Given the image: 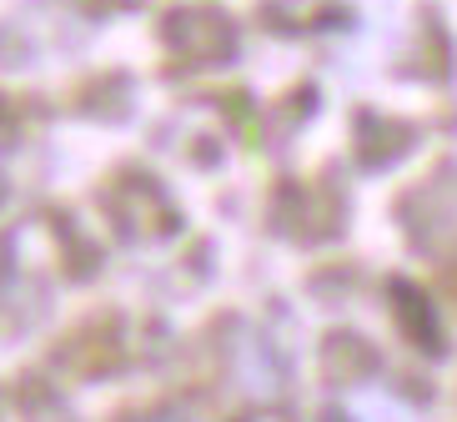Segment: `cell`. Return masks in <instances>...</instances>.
Masks as SVG:
<instances>
[{
	"instance_id": "3957f363",
	"label": "cell",
	"mask_w": 457,
	"mask_h": 422,
	"mask_svg": "<svg viewBox=\"0 0 457 422\" xmlns=\"http://www.w3.org/2000/svg\"><path fill=\"white\" fill-rule=\"evenodd\" d=\"M453 292H457V267H453Z\"/></svg>"
},
{
	"instance_id": "7a4b0ae2",
	"label": "cell",
	"mask_w": 457,
	"mask_h": 422,
	"mask_svg": "<svg viewBox=\"0 0 457 422\" xmlns=\"http://www.w3.org/2000/svg\"><path fill=\"white\" fill-rule=\"evenodd\" d=\"M66 347H76V368H71V372H106L111 362H116V332H111L106 322L81 327Z\"/></svg>"
},
{
	"instance_id": "6da1fadb",
	"label": "cell",
	"mask_w": 457,
	"mask_h": 422,
	"mask_svg": "<svg viewBox=\"0 0 457 422\" xmlns=\"http://www.w3.org/2000/svg\"><path fill=\"white\" fill-rule=\"evenodd\" d=\"M166 36L187 51H206V55H227L231 46V26L227 15L216 11H171L166 15Z\"/></svg>"
}]
</instances>
